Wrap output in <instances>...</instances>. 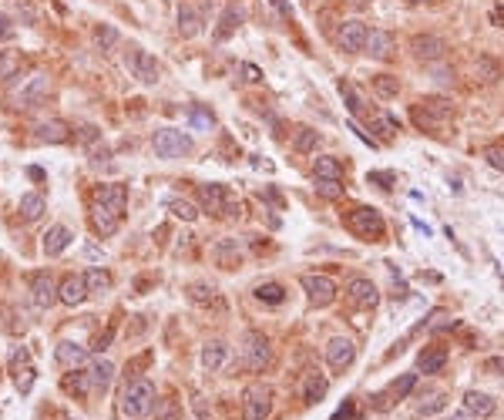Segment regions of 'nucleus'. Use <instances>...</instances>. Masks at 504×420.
Segmentation results:
<instances>
[{
  "mask_svg": "<svg viewBox=\"0 0 504 420\" xmlns=\"http://www.w3.org/2000/svg\"><path fill=\"white\" fill-rule=\"evenodd\" d=\"M410 47H414V54L420 61H441L447 51V44L441 38H434V34H417L410 40Z\"/></svg>",
  "mask_w": 504,
  "mask_h": 420,
  "instance_id": "17",
  "label": "nucleus"
},
{
  "mask_svg": "<svg viewBox=\"0 0 504 420\" xmlns=\"http://www.w3.org/2000/svg\"><path fill=\"white\" fill-rule=\"evenodd\" d=\"M118 222H121V215H115V212L104 209V205H97V209L91 212V226H95V232H101V235H115Z\"/></svg>",
  "mask_w": 504,
  "mask_h": 420,
  "instance_id": "28",
  "label": "nucleus"
},
{
  "mask_svg": "<svg viewBox=\"0 0 504 420\" xmlns=\"http://www.w3.org/2000/svg\"><path fill=\"white\" fill-rule=\"evenodd\" d=\"M68 134H71V128H68L64 121H58V118L40 121L38 125V138L40 141H47V145H61V141H68Z\"/></svg>",
  "mask_w": 504,
  "mask_h": 420,
  "instance_id": "26",
  "label": "nucleus"
},
{
  "mask_svg": "<svg viewBox=\"0 0 504 420\" xmlns=\"http://www.w3.org/2000/svg\"><path fill=\"white\" fill-rule=\"evenodd\" d=\"M47 91H51V77L47 75H31L27 77V84L17 91L14 104H17V108H34V104H40V101L47 98Z\"/></svg>",
  "mask_w": 504,
  "mask_h": 420,
  "instance_id": "9",
  "label": "nucleus"
},
{
  "mask_svg": "<svg viewBox=\"0 0 504 420\" xmlns=\"http://www.w3.org/2000/svg\"><path fill=\"white\" fill-rule=\"evenodd\" d=\"M44 209H47L44 195H38V192H27V195H20L17 212H20V219H24V222H38L40 215H44Z\"/></svg>",
  "mask_w": 504,
  "mask_h": 420,
  "instance_id": "25",
  "label": "nucleus"
},
{
  "mask_svg": "<svg viewBox=\"0 0 504 420\" xmlns=\"http://www.w3.org/2000/svg\"><path fill=\"white\" fill-rule=\"evenodd\" d=\"M97 44H101V51H111V47H115L118 44V31L115 27H97Z\"/></svg>",
  "mask_w": 504,
  "mask_h": 420,
  "instance_id": "45",
  "label": "nucleus"
},
{
  "mask_svg": "<svg viewBox=\"0 0 504 420\" xmlns=\"http://www.w3.org/2000/svg\"><path fill=\"white\" fill-rule=\"evenodd\" d=\"M414 387H417V373H404L400 380L390 383V390L384 394V397H377V407L387 400V397H393V400H404V397H410V394H414Z\"/></svg>",
  "mask_w": 504,
  "mask_h": 420,
  "instance_id": "30",
  "label": "nucleus"
},
{
  "mask_svg": "<svg viewBox=\"0 0 504 420\" xmlns=\"http://www.w3.org/2000/svg\"><path fill=\"white\" fill-rule=\"evenodd\" d=\"M464 407L474 414L478 420H487L494 417V410H498V403H494V397H487V394H481V390H467L464 394Z\"/></svg>",
  "mask_w": 504,
  "mask_h": 420,
  "instance_id": "22",
  "label": "nucleus"
},
{
  "mask_svg": "<svg viewBox=\"0 0 504 420\" xmlns=\"http://www.w3.org/2000/svg\"><path fill=\"white\" fill-rule=\"evenodd\" d=\"M31 300L38 309H51L58 303V286H54V276L51 272H34L31 276Z\"/></svg>",
  "mask_w": 504,
  "mask_h": 420,
  "instance_id": "11",
  "label": "nucleus"
},
{
  "mask_svg": "<svg viewBox=\"0 0 504 420\" xmlns=\"http://www.w3.org/2000/svg\"><path fill=\"white\" fill-rule=\"evenodd\" d=\"M367 24L363 20H343L340 24V31H336V44H340V51H347V54H356V51H363L367 47Z\"/></svg>",
  "mask_w": 504,
  "mask_h": 420,
  "instance_id": "8",
  "label": "nucleus"
},
{
  "mask_svg": "<svg viewBox=\"0 0 504 420\" xmlns=\"http://www.w3.org/2000/svg\"><path fill=\"white\" fill-rule=\"evenodd\" d=\"M340 95H343V101H347V108H349V115H360L367 104H363V98L356 95V88L349 84V81H340Z\"/></svg>",
  "mask_w": 504,
  "mask_h": 420,
  "instance_id": "38",
  "label": "nucleus"
},
{
  "mask_svg": "<svg viewBox=\"0 0 504 420\" xmlns=\"http://www.w3.org/2000/svg\"><path fill=\"white\" fill-rule=\"evenodd\" d=\"M447 363V350H424L420 360H417V370L420 373H441Z\"/></svg>",
  "mask_w": 504,
  "mask_h": 420,
  "instance_id": "31",
  "label": "nucleus"
},
{
  "mask_svg": "<svg viewBox=\"0 0 504 420\" xmlns=\"http://www.w3.org/2000/svg\"><path fill=\"white\" fill-rule=\"evenodd\" d=\"M353 360H356V343L349 336H333L330 343H326L330 370H347V366H353Z\"/></svg>",
  "mask_w": 504,
  "mask_h": 420,
  "instance_id": "10",
  "label": "nucleus"
},
{
  "mask_svg": "<svg viewBox=\"0 0 504 420\" xmlns=\"http://www.w3.org/2000/svg\"><path fill=\"white\" fill-rule=\"evenodd\" d=\"M222 24H226V27H222V31H219V38H226V34H229V31H233V24H239V17H235L233 10H229V14H226V20H222Z\"/></svg>",
  "mask_w": 504,
  "mask_h": 420,
  "instance_id": "52",
  "label": "nucleus"
},
{
  "mask_svg": "<svg viewBox=\"0 0 504 420\" xmlns=\"http://www.w3.org/2000/svg\"><path fill=\"white\" fill-rule=\"evenodd\" d=\"M152 148H155L158 158H182V155L192 152V138L178 128H162L152 138Z\"/></svg>",
  "mask_w": 504,
  "mask_h": 420,
  "instance_id": "5",
  "label": "nucleus"
},
{
  "mask_svg": "<svg viewBox=\"0 0 504 420\" xmlns=\"http://www.w3.org/2000/svg\"><path fill=\"white\" fill-rule=\"evenodd\" d=\"M316 145H320V132L316 128H296V138H292V148L299 155H310L316 152Z\"/></svg>",
  "mask_w": 504,
  "mask_h": 420,
  "instance_id": "32",
  "label": "nucleus"
},
{
  "mask_svg": "<svg viewBox=\"0 0 504 420\" xmlns=\"http://www.w3.org/2000/svg\"><path fill=\"white\" fill-rule=\"evenodd\" d=\"M111 380H115V363L111 360H91L88 363V383H91V390L95 394H104L108 387H111Z\"/></svg>",
  "mask_w": 504,
  "mask_h": 420,
  "instance_id": "15",
  "label": "nucleus"
},
{
  "mask_svg": "<svg viewBox=\"0 0 504 420\" xmlns=\"http://www.w3.org/2000/svg\"><path fill=\"white\" fill-rule=\"evenodd\" d=\"M88 300V286H84V276H68L58 286V303L64 306H81Z\"/></svg>",
  "mask_w": 504,
  "mask_h": 420,
  "instance_id": "18",
  "label": "nucleus"
},
{
  "mask_svg": "<svg viewBox=\"0 0 504 420\" xmlns=\"http://www.w3.org/2000/svg\"><path fill=\"white\" fill-rule=\"evenodd\" d=\"M316 178H343V165H340V158H333V155H323V158H316V169H313Z\"/></svg>",
  "mask_w": 504,
  "mask_h": 420,
  "instance_id": "34",
  "label": "nucleus"
},
{
  "mask_svg": "<svg viewBox=\"0 0 504 420\" xmlns=\"http://www.w3.org/2000/svg\"><path fill=\"white\" fill-rule=\"evenodd\" d=\"M444 407H447V394H427L414 410H417V417H430V414H441Z\"/></svg>",
  "mask_w": 504,
  "mask_h": 420,
  "instance_id": "35",
  "label": "nucleus"
},
{
  "mask_svg": "<svg viewBox=\"0 0 504 420\" xmlns=\"http://www.w3.org/2000/svg\"><path fill=\"white\" fill-rule=\"evenodd\" d=\"M272 360V346L269 340L259 333V329H249L246 336H242V363L249 366L252 373H262Z\"/></svg>",
  "mask_w": 504,
  "mask_h": 420,
  "instance_id": "4",
  "label": "nucleus"
},
{
  "mask_svg": "<svg viewBox=\"0 0 504 420\" xmlns=\"http://www.w3.org/2000/svg\"><path fill=\"white\" fill-rule=\"evenodd\" d=\"M478 68L485 71V81H494V77H498V64H491V61H487V58H481V61H478Z\"/></svg>",
  "mask_w": 504,
  "mask_h": 420,
  "instance_id": "51",
  "label": "nucleus"
},
{
  "mask_svg": "<svg viewBox=\"0 0 504 420\" xmlns=\"http://www.w3.org/2000/svg\"><path fill=\"white\" fill-rule=\"evenodd\" d=\"M84 256H88V259H104V252H101L97 246H88L84 249Z\"/></svg>",
  "mask_w": 504,
  "mask_h": 420,
  "instance_id": "56",
  "label": "nucleus"
},
{
  "mask_svg": "<svg viewBox=\"0 0 504 420\" xmlns=\"http://www.w3.org/2000/svg\"><path fill=\"white\" fill-rule=\"evenodd\" d=\"M407 3H420V0H407Z\"/></svg>",
  "mask_w": 504,
  "mask_h": 420,
  "instance_id": "59",
  "label": "nucleus"
},
{
  "mask_svg": "<svg viewBox=\"0 0 504 420\" xmlns=\"http://www.w3.org/2000/svg\"><path fill=\"white\" fill-rule=\"evenodd\" d=\"M373 128L384 134V138H393V134L400 132V121H397L393 115H384V111H380V115L373 118Z\"/></svg>",
  "mask_w": 504,
  "mask_h": 420,
  "instance_id": "41",
  "label": "nucleus"
},
{
  "mask_svg": "<svg viewBox=\"0 0 504 420\" xmlns=\"http://www.w3.org/2000/svg\"><path fill=\"white\" fill-rule=\"evenodd\" d=\"M299 286L306 289L310 303L320 306V309L336 300V283H333L330 276H323V272H303V276H299Z\"/></svg>",
  "mask_w": 504,
  "mask_h": 420,
  "instance_id": "7",
  "label": "nucleus"
},
{
  "mask_svg": "<svg viewBox=\"0 0 504 420\" xmlns=\"http://www.w3.org/2000/svg\"><path fill=\"white\" fill-rule=\"evenodd\" d=\"M269 3L279 10V14H290V3H286V0H269Z\"/></svg>",
  "mask_w": 504,
  "mask_h": 420,
  "instance_id": "57",
  "label": "nucleus"
},
{
  "mask_svg": "<svg viewBox=\"0 0 504 420\" xmlns=\"http://www.w3.org/2000/svg\"><path fill=\"white\" fill-rule=\"evenodd\" d=\"M326 394H330V380H326L320 370H310V373L303 377V387H299V397H303V403H320Z\"/></svg>",
  "mask_w": 504,
  "mask_h": 420,
  "instance_id": "16",
  "label": "nucleus"
},
{
  "mask_svg": "<svg viewBox=\"0 0 504 420\" xmlns=\"http://www.w3.org/2000/svg\"><path fill=\"white\" fill-rule=\"evenodd\" d=\"M189 121H192L195 128H202V132H209V128H215L212 111H205V108H192V111H189Z\"/></svg>",
  "mask_w": 504,
  "mask_h": 420,
  "instance_id": "43",
  "label": "nucleus"
},
{
  "mask_svg": "<svg viewBox=\"0 0 504 420\" xmlns=\"http://www.w3.org/2000/svg\"><path fill=\"white\" fill-rule=\"evenodd\" d=\"M242 71H246V81H259V71H255V68H252V64H246V68H242Z\"/></svg>",
  "mask_w": 504,
  "mask_h": 420,
  "instance_id": "58",
  "label": "nucleus"
},
{
  "mask_svg": "<svg viewBox=\"0 0 504 420\" xmlns=\"http://www.w3.org/2000/svg\"><path fill=\"white\" fill-rule=\"evenodd\" d=\"M20 64H24L20 54H7V51H0V81H10V77L20 71Z\"/></svg>",
  "mask_w": 504,
  "mask_h": 420,
  "instance_id": "40",
  "label": "nucleus"
},
{
  "mask_svg": "<svg viewBox=\"0 0 504 420\" xmlns=\"http://www.w3.org/2000/svg\"><path fill=\"white\" fill-rule=\"evenodd\" d=\"M447 420H478V417H474V414H471L467 407H461V410H454V414H450Z\"/></svg>",
  "mask_w": 504,
  "mask_h": 420,
  "instance_id": "55",
  "label": "nucleus"
},
{
  "mask_svg": "<svg viewBox=\"0 0 504 420\" xmlns=\"http://www.w3.org/2000/svg\"><path fill=\"white\" fill-rule=\"evenodd\" d=\"M165 205H168V212H172L175 219H182V222H195V219H198V209H195L192 202H185V199H168Z\"/></svg>",
  "mask_w": 504,
  "mask_h": 420,
  "instance_id": "37",
  "label": "nucleus"
},
{
  "mask_svg": "<svg viewBox=\"0 0 504 420\" xmlns=\"http://www.w3.org/2000/svg\"><path fill=\"white\" fill-rule=\"evenodd\" d=\"M10 38H14V24H10L7 14H0V40H10Z\"/></svg>",
  "mask_w": 504,
  "mask_h": 420,
  "instance_id": "50",
  "label": "nucleus"
},
{
  "mask_svg": "<svg viewBox=\"0 0 504 420\" xmlns=\"http://www.w3.org/2000/svg\"><path fill=\"white\" fill-rule=\"evenodd\" d=\"M349 417H353V400L343 403V407L336 410V417H333V420H349Z\"/></svg>",
  "mask_w": 504,
  "mask_h": 420,
  "instance_id": "53",
  "label": "nucleus"
},
{
  "mask_svg": "<svg viewBox=\"0 0 504 420\" xmlns=\"http://www.w3.org/2000/svg\"><path fill=\"white\" fill-rule=\"evenodd\" d=\"M158 407V394H155V383L145 380V377H135V380L125 383L121 390V414L125 417H148L152 410Z\"/></svg>",
  "mask_w": 504,
  "mask_h": 420,
  "instance_id": "1",
  "label": "nucleus"
},
{
  "mask_svg": "<svg viewBox=\"0 0 504 420\" xmlns=\"http://www.w3.org/2000/svg\"><path fill=\"white\" fill-rule=\"evenodd\" d=\"M158 420H182V410L175 400H162L158 403Z\"/></svg>",
  "mask_w": 504,
  "mask_h": 420,
  "instance_id": "46",
  "label": "nucleus"
},
{
  "mask_svg": "<svg viewBox=\"0 0 504 420\" xmlns=\"http://www.w3.org/2000/svg\"><path fill=\"white\" fill-rule=\"evenodd\" d=\"M255 300L266 306H279L286 300V289L279 286V283H259V286H255Z\"/></svg>",
  "mask_w": 504,
  "mask_h": 420,
  "instance_id": "33",
  "label": "nucleus"
},
{
  "mask_svg": "<svg viewBox=\"0 0 504 420\" xmlns=\"http://www.w3.org/2000/svg\"><path fill=\"white\" fill-rule=\"evenodd\" d=\"M74 242V232L68 229V226H51V229L44 232V256H61L64 249Z\"/></svg>",
  "mask_w": 504,
  "mask_h": 420,
  "instance_id": "19",
  "label": "nucleus"
},
{
  "mask_svg": "<svg viewBox=\"0 0 504 420\" xmlns=\"http://www.w3.org/2000/svg\"><path fill=\"white\" fill-rule=\"evenodd\" d=\"M226 360H229V343H226V340H209V343L202 346V366H205L209 373L222 370Z\"/></svg>",
  "mask_w": 504,
  "mask_h": 420,
  "instance_id": "21",
  "label": "nucleus"
},
{
  "mask_svg": "<svg viewBox=\"0 0 504 420\" xmlns=\"http://www.w3.org/2000/svg\"><path fill=\"white\" fill-rule=\"evenodd\" d=\"M485 158H487V165H491V169L504 172V148H501V145H491V148L485 152Z\"/></svg>",
  "mask_w": 504,
  "mask_h": 420,
  "instance_id": "47",
  "label": "nucleus"
},
{
  "mask_svg": "<svg viewBox=\"0 0 504 420\" xmlns=\"http://www.w3.org/2000/svg\"><path fill=\"white\" fill-rule=\"evenodd\" d=\"M31 383H34V366L24 360V363L17 366V387H20V394H27V390H31Z\"/></svg>",
  "mask_w": 504,
  "mask_h": 420,
  "instance_id": "44",
  "label": "nucleus"
},
{
  "mask_svg": "<svg viewBox=\"0 0 504 420\" xmlns=\"http://www.w3.org/2000/svg\"><path fill=\"white\" fill-rule=\"evenodd\" d=\"M212 293H215V289L205 286V283H195V286L189 289V296H192L195 303H205V300H212Z\"/></svg>",
  "mask_w": 504,
  "mask_h": 420,
  "instance_id": "48",
  "label": "nucleus"
},
{
  "mask_svg": "<svg viewBox=\"0 0 504 420\" xmlns=\"http://www.w3.org/2000/svg\"><path fill=\"white\" fill-rule=\"evenodd\" d=\"M393 51H397V38H393L390 31L373 27V31L367 34V54L373 61H390L393 58Z\"/></svg>",
  "mask_w": 504,
  "mask_h": 420,
  "instance_id": "14",
  "label": "nucleus"
},
{
  "mask_svg": "<svg viewBox=\"0 0 504 420\" xmlns=\"http://www.w3.org/2000/svg\"><path fill=\"white\" fill-rule=\"evenodd\" d=\"M272 407H276V394L269 383H249L242 394V420H269Z\"/></svg>",
  "mask_w": 504,
  "mask_h": 420,
  "instance_id": "2",
  "label": "nucleus"
},
{
  "mask_svg": "<svg viewBox=\"0 0 504 420\" xmlns=\"http://www.w3.org/2000/svg\"><path fill=\"white\" fill-rule=\"evenodd\" d=\"M450 326H454V316H450L447 309H434V313H430V320L424 323V329L437 333V329H450Z\"/></svg>",
  "mask_w": 504,
  "mask_h": 420,
  "instance_id": "42",
  "label": "nucleus"
},
{
  "mask_svg": "<svg viewBox=\"0 0 504 420\" xmlns=\"http://www.w3.org/2000/svg\"><path fill=\"white\" fill-rule=\"evenodd\" d=\"M84 286H88V296H104V293L111 289V272L101 266L88 269V272H84Z\"/></svg>",
  "mask_w": 504,
  "mask_h": 420,
  "instance_id": "27",
  "label": "nucleus"
},
{
  "mask_svg": "<svg viewBox=\"0 0 504 420\" xmlns=\"http://www.w3.org/2000/svg\"><path fill=\"white\" fill-rule=\"evenodd\" d=\"M202 31V14L195 7H178V34L182 38H195Z\"/></svg>",
  "mask_w": 504,
  "mask_h": 420,
  "instance_id": "29",
  "label": "nucleus"
},
{
  "mask_svg": "<svg viewBox=\"0 0 504 420\" xmlns=\"http://www.w3.org/2000/svg\"><path fill=\"white\" fill-rule=\"evenodd\" d=\"M347 296L353 306H360V309H373V306L380 303V289L373 286L370 279H363V276H353L347 283Z\"/></svg>",
  "mask_w": 504,
  "mask_h": 420,
  "instance_id": "12",
  "label": "nucleus"
},
{
  "mask_svg": "<svg viewBox=\"0 0 504 420\" xmlns=\"http://www.w3.org/2000/svg\"><path fill=\"white\" fill-rule=\"evenodd\" d=\"M212 256L222 269H233V266H239V259H242V249H239L235 239H222V242L212 246Z\"/></svg>",
  "mask_w": 504,
  "mask_h": 420,
  "instance_id": "24",
  "label": "nucleus"
},
{
  "mask_svg": "<svg viewBox=\"0 0 504 420\" xmlns=\"http://www.w3.org/2000/svg\"><path fill=\"white\" fill-rule=\"evenodd\" d=\"M347 226L349 232H356L360 239H384V232H387V222H384V215L373 209V205H356V209L347 215Z\"/></svg>",
  "mask_w": 504,
  "mask_h": 420,
  "instance_id": "3",
  "label": "nucleus"
},
{
  "mask_svg": "<svg viewBox=\"0 0 504 420\" xmlns=\"http://www.w3.org/2000/svg\"><path fill=\"white\" fill-rule=\"evenodd\" d=\"M485 373H498V377H504V357H487Z\"/></svg>",
  "mask_w": 504,
  "mask_h": 420,
  "instance_id": "49",
  "label": "nucleus"
},
{
  "mask_svg": "<svg viewBox=\"0 0 504 420\" xmlns=\"http://www.w3.org/2000/svg\"><path fill=\"white\" fill-rule=\"evenodd\" d=\"M198 202H202L205 212L222 215V212L229 209V192H226V185H219V182H205V185H198Z\"/></svg>",
  "mask_w": 504,
  "mask_h": 420,
  "instance_id": "13",
  "label": "nucleus"
},
{
  "mask_svg": "<svg viewBox=\"0 0 504 420\" xmlns=\"http://www.w3.org/2000/svg\"><path fill=\"white\" fill-rule=\"evenodd\" d=\"M373 91H377L380 98H387V101H390V98L400 95V81H397L393 75H377V77H373Z\"/></svg>",
  "mask_w": 504,
  "mask_h": 420,
  "instance_id": "36",
  "label": "nucleus"
},
{
  "mask_svg": "<svg viewBox=\"0 0 504 420\" xmlns=\"http://www.w3.org/2000/svg\"><path fill=\"white\" fill-rule=\"evenodd\" d=\"M370 182H380L384 189H390V182H393V178H390L387 172H370Z\"/></svg>",
  "mask_w": 504,
  "mask_h": 420,
  "instance_id": "54",
  "label": "nucleus"
},
{
  "mask_svg": "<svg viewBox=\"0 0 504 420\" xmlns=\"http://www.w3.org/2000/svg\"><path fill=\"white\" fill-rule=\"evenodd\" d=\"M316 195H323V199H343V185H340V178H316Z\"/></svg>",
  "mask_w": 504,
  "mask_h": 420,
  "instance_id": "39",
  "label": "nucleus"
},
{
  "mask_svg": "<svg viewBox=\"0 0 504 420\" xmlns=\"http://www.w3.org/2000/svg\"><path fill=\"white\" fill-rule=\"evenodd\" d=\"M125 68H128V75L138 77L141 84H158V77H162V71H158L155 58L148 54V51H141V47H128V54H125Z\"/></svg>",
  "mask_w": 504,
  "mask_h": 420,
  "instance_id": "6",
  "label": "nucleus"
},
{
  "mask_svg": "<svg viewBox=\"0 0 504 420\" xmlns=\"http://www.w3.org/2000/svg\"><path fill=\"white\" fill-rule=\"evenodd\" d=\"M97 205L111 209L115 215H125V209H128V189L125 185H104L101 195H97Z\"/></svg>",
  "mask_w": 504,
  "mask_h": 420,
  "instance_id": "23",
  "label": "nucleus"
},
{
  "mask_svg": "<svg viewBox=\"0 0 504 420\" xmlns=\"http://www.w3.org/2000/svg\"><path fill=\"white\" fill-rule=\"evenodd\" d=\"M54 357H58V363L64 366V370H81V366H88V363H91L88 350H84V346H78V343H58Z\"/></svg>",
  "mask_w": 504,
  "mask_h": 420,
  "instance_id": "20",
  "label": "nucleus"
}]
</instances>
